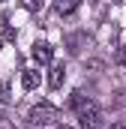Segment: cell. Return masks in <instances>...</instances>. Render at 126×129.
<instances>
[{
    "label": "cell",
    "instance_id": "1",
    "mask_svg": "<svg viewBox=\"0 0 126 129\" xmlns=\"http://www.w3.org/2000/svg\"><path fill=\"white\" fill-rule=\"evenodd\" d=\"M30 120L36 123V126H51V123H57V120H60V111H57L51 102H39V105H33Z\"/></svg>",
    "mask_w": 126,
    "mask_h": 129
},
{
    "label": "cell",
    "instance_id": "2",
    "mask_svg": "<svg viewBox=\"0 0 126 129\" xmlns=\"http://www.w3.org/2000/svg\"><path fill=\"white\" fill-rule=\"evenodd\" d=\"M78 117H81V129H102V111H99L96 105L78 111Z\"/></svg>",
    "mask_w": 126,
    "mask_h": 129
},
{
    "label": "cell",
    "instance_id": "3",
    "mask_svg": "<svg viewBox=\"0 0 126 129\" xmlns=\"http://www.w3.org/2000/svg\"><path fill=\"white\" fill-rule=\"evenodd\" d=\"M30 54H33V60H36V63H51V57H54V48H51L48 42H36Z\"/></svg>",
    "mask_w": 126,
    "mask_h": 129
},
{
    "label": "cell",
    "instance_id": "4",
    "mask_svg": "<svg viewBox=\"0 0 126 129\" xmlns=\"http://www.w3.org/2000/svg\"><path fill=\"white\" fill-rule=\"evenodd\" d=\"M63 81H66V66H63V63H54V66H51V75H48V87L57 90Z\"/></svg>",
    "mask_w": 126,
    "mask_h": 129
},
{
    "label": "cell",
    "instance_id": "5",
    "mask_svg": "<svg viewBox=\"0 0 126 129\" xmlns=\"http://www.w3.org/2000/svg\"><path fill=\"white\" fill-rule=\"evenodd\" d=\"M69 102H72V108H75V111H84V108H90V105H93L90 99L84 96V93H78V90L72 93V99H69Z\"/></svg>",
    "mask_w": 126,
    "mask_h": 129
},
{
    "label": "cell",
    "instance_id": "6",
    "mask_svg": "<svg viewBox=\"0 0 126 129\" xmlns=\"http://www.w3.org/2000/svg\"><path fill=\"white\" fill-rule=\"evenodd\" d=\"M36 84H39V72H33V69H27V72L21 75V87H24V90H33Z\"/></svg>",
    "mask_w": 126,
    "mask_h": 129
},
{
    "label": "cell",
    "instance_id": "7",
    "mask_svg": "<svg viewBox=\"0 0 126 129\" xmlns=\"http://www.w3.org/2000/svg\"><path fill=\"white\" fill-rule=\"evenodd\" d=\"M78 3H81V0H57V12H60V15H69V12L78 9Z\"/></svg>",
    "mask_w": 126,
    "mask_h": 129
},
{
    "label": "cell",
    "instance_id": "8",
    "mask_svg": "<svg viewBox=\"0 0 126 129\" xmlns=\"http://www.w3.org/2000/svg\"><path fill=\"white\" fill-rule=\"evenodd\" d=\"M21 6H24L27 12H39V9L45 6V0H21Z\"/></svg>",
    "mask_w": 126,
    "mask_h": 129
},
{
    "label": "cell",
    "instance_id": "9",
    "mask_svg": "<svg viewBox=\"0 0 126 129\" xmlns=\"http://www.w3.org/2000/svg\"><path fill=\"white\" fill-rule=\"evenodd\" d=\"M6 102H9V87L0 84V105H6Z\"/></svg>",
    "mask_w": 126,
    "mask_h": 129
},
{
    "label": "cell",
    "instance_id": "10",
    "mask_svg": "<svg viewBox=\"0 0 126 129\" xmlns=\"http://www.w3.org/2000/svg\"><path fill=\"white\" fill-rule=\"evenodd\" d=\"M0 129H15V126H12V123H9L6 117H0Z\"/></svg>",
    "mask_w": 126,
    "mask_h": 129
},
{
    "label": "cell",
    "instance_id": "11",
    "mask_svg": "<svg viewBox=\"0 0 126 129\" xmlns=\"http://www.w3.org/2000/svg\"><path fill=\"white\" fill-rule=\"evenodd\" d=\"M120 63H126V45H123V51H120Z\"/></svg>",
    "mask_w": 126,
    "mask_h": 129
},
{
    "label": "cell",
    "instance_id": "12",
    "mask_svg": "<svg viewBox=\"0 0 126 129\" xmlns=\"http://www.w3.org/2000/svg\"><path fill=\"white\" fill-rule=\"evenodd\" d=\"M111 129H126V126H123V123H114V126H111Z\"/></svg>",
    "mask_w": 126,
    "mask_h": 129
},
{
    "label": "cell",
    "instance_id": "13",
    "mask_svg": "<svg viewBox=\"0 0 126 129\" xmlns=\"http://www.w3.org/2000/svg\"><path fill=\"white\" fill-rule=\"evenodd\" d=\"M111 3H123V0H111Z\"/></svg>",
    "mask_w": 126,
    "mask_h": 129
},
{
    "label": "cell",
    "instance_id": "14",
    "mask_svg": "<svg viewBox=\"0 0 126 129\" xmlns=\"http://www.w3.org/2000/svg\"><path fill=\"white\" fill-rule=\"evenodd\" d=\"M57 129H69V126H57Z\"/></svg>",
    "mask_w": 126,
    "mask_h": 129
},
{
    "label": "cell",
    "instance_id": "15",
    "mask_svg": "<svg viewBox=\"0 0 126 129\" xmlns=\"http://www.w3.org/2000/svg\"><path fill=\"white\" fill-rule=\"evenodd\" d=\"M0 45H3V42H0Z\"/></svg>",
    "mask_w": 126,
    "mask_h": 129
}]
</instances>
